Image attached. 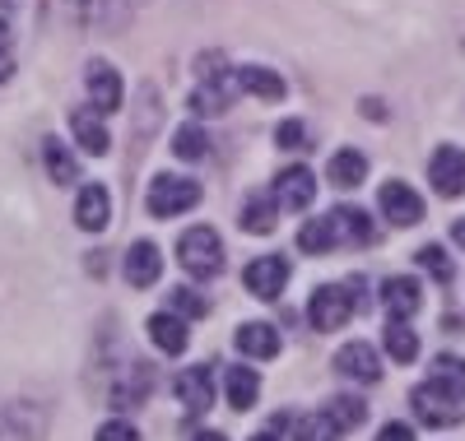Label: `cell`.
<instances>
[{
	"mask_svg": "<svg viewBox=\"0 0 465 441\" xmlns=\"http://www.w3.org/2000/svg\"><path fill=\"white\" fill-rule=\"evenodd\" d=\"M238 348L247 353V358H275L280 353V330L275 326H265V320H252V326H242L238 330Z\"/></svg>",
	"mask_w": 465,
	"mask_h": 441,
	"instance_id": "7402d4cb",
	"label": "cell"
},
{
	"mask_svg": "<svg viewBox=\"0 0 465 441\" xmlns=\"http://www.w3.org/2000/svg\"><path fill=\"white\" fill-rule=\"evenodd\" d=\"M159 274H163V251L149 242H131V251H126V279L135 289H149V284H159Z\"/></svg>",
	"mask_w": 465,
	"mask_h": 441,
	"instance_id": "e0dca14e",
	"label": "cell"
},
{
	"mask_svg": "<svg viewBox=\"0 0 465 441\" xmlns=\"http://www.w3.org/2000/svg\"><path fill=\"white\" fill-rule=\"evenodd\" d=\"M84 89H89L94 112H103V116L122 107V74H116V65H107V61H89V70H84Z\"/></svg>",
	"mask_w": 465,
	"mask_h": 441,
	"instance_id": "52a82bcc",
	"label": "cell"
},
{
	"mask_svg": "<svg viewBox=\"0 0 465 441\" xmlns=\"http://www.w3.org/2000/svg\"><path fill=\"white\" fill-rule=\"evenodd\" d=\"M149 339L159 344L163 353H186L191 335H186V320L177 311H153L149 316Z\"/></svg>",
	"mask_w": 465,
	"mask_h": 441,
	"instance_id": "ffe728a7",
	"label": "cell"
},
{
	"mask_svg": "<svg viewBox=\"0 0 465 441\" xmlns=\"http://www.w3.org/2000/svg\"><path fill=\"white\" fill-rule=\"evenodd\" d=\"M451 237H456V247H465V219H456V228H451Z\"/></svg>",
	"mask_w": 465,
	"mask_h": 441,
	"instance_id": "74e56055",
	"label": "cell"
},
{
	"mask_svg": "<svg viewBox=\"0 0 465 441\" xmlns=\"http://www.w3.org/2000/svg\"><path fill=\"white\" fill-rule=\"evenodd\" d=\"M70 135H74V144H80L84 153H94V158H103V153L112 149L107 122H103V112H94V107L70 112Z\"/></svg>",
	"mask_w": 465,
	"mask_h": 441,
	"instance_id": "7c38bea8",
	"label": "cell"
},
{
	"mask_svg": "<svg viewBox=\"0 0 465 441\" xmlns=\"http://www.w3.org/2000/svg\"><path fill=\"white\" fill-rule=\"evenodd\" d=\"M326 219H331V228H335V242H354V247L377 242L372 219H368L363 210H354V205H340V210H335V214H326Z\"/></svg>",
	"mask_w": 465,
	"mask_h": 441,
	"instance_id": "ac0fdd59",
	"label": "cell"
},
{
	"mask_svg": "<svg viewBox=\"0 0 465 441\" xmlns=\"http://www.w3.org/2000/svg\"><path fill=\"white\" fill-rule=\"evenodd\" d=\"M377 441H414V427H405V423H386V427L377 432Z\"/></svg>",
	"mask_w": 465,
	"mask_h": 441,
	"instance_id": "8d00e7d4",
	"label": "cell"
},
{
	"mask_svg": "<svg viewBox=\"0 0 465 441\" xmlns=\"http://www.w3.org/2000/svg\"><path fill=\"white\" fill-rule=\"evenodd\" d=\"M177 399L186 405V414H205L214 405V368L196 363V368L177 372Z\"/></svg>",
	"mask_w": 465,
	"mask_h": 441,
	"instance_id": "9c48e42d",
	"label": "cell"
},
{
	"mask_svg": "<svg viewBox=\"0 0 465 441\" xmlns=\"http://www.w3.org/2000/svg\"><path fill=\"white\" fill-rule=\"evenodd\" d=\"M168 298H173V311H177V316H205V311H210V302H205L196 289H173Z\"/></svg>",
	"mask_w": 465,
	"mask_h": 441,
	"instance_id": "d6a6232c",
	"label": "cell"
},
{
	"mask_svg": "<svg viewBox=\"0 0 465 441\" xmlns=\"http://www.w3.org/2000/svg\"><path fill=\"white\" fill-rule=\"evenodd\" d=\"M149 214L153 219H177L186 210H196L201 205V181H191V177H173V172H159L149 181Z\"/></svg>",
	"mask_w": 465,
	"mask_h": 441,
	"instance_id": "3957f363",
	"label": "cell"
},
{
	"mask_svg": "<svg viewBox=\"0 0 465 441\" xmlns=\"http://www.w3.org/2000/svg\"><path fill=\"white\" fill-rule=\"evenodd\" d=\"M386 353H391L396 363H414L419 358V335L405 326V320H391V326H386Z\"/></svg>",
	"mask_w": 465,
	"mask_h": 441,
	"instance_id": "83f0119b",
	"label": "cell"
},
{
	"mask_svg": "<svg viewBox=\"0 0 465 441\" xmlns=\"http://www.w3.org/2000/svg\"><path fill=\"white\" fill-rule=\"evenodd\" d=\"M377 205H381L386 223H396V228H414V223L423 219V200H419V191L405 186V181H386L381 195H377Z\"/></svg>",
	"mask_w": 465,
	"mask_h": 441,
	"instance_id": "5b68a950",
	"label": "cell"
},
{
	"mask_svg": "<svg viewBox=\"0 0 465 441\" xmlns=\"http://www.w3.org/2000/svg\"><path fill=\"white\" fill-rule=\"evenodd\" d=\"M410 409L419 423H429V427H456L460 423V409H456V399H447L438 386H419L410 395Z\"/></svg>",
	"mask_w": 465,
	"mask_h": 441,
	"instance_id": "ba28073f",
	"label": "cell"
},
{
	"mask_svg": "<svg viewBox=\"0 0 465 441\" xmlns=\"http://www.w3.org/2000/svg\"><path fill=\"white\" fill-rule=\"evenodd\" d=\"M359 284H363V279H349V284H322V289L312 293V307H307V320H312V330H322V335L340 330L344 320L363 307V302L354 298Z\"/></svg>",
	"mask_w": 465,
	"mask_h": 441,
	"instance_id": "6da1fadb",
	"label": "cell"
},
{
	"mask_svg": "<svg viewBox=\"0 0 465 441\" xmlns=\"http://www.w3.org/2000/svg\"><path fill=\"white\" fill-rule=\"evenodd\" d=\"M205 149H210V140H205L201 126H177V135H173V153H177V158H186V163H201Z\"/></svg>",
	"mask_w": 465,
	"mask_h": 441,
	"instance_id": "f546056e",
	"label": "cell"
},
{
	"mask_svg": "<svg viewBox=\"0 0 465 441\" xmlns=\"http://www.w3.org/2000/svg\"><path fill=\"white\" fill-rule=\"evenodd\" d=\"M94 441H140V432L126 423V418H112V423H103L98 427V436Z\"/></svg>",
	"mask_w": 465,
	"mask_h": 441,
	"instance_id": "836d02e7",
	"label": "cell"
},
{
	"mask_svg": "<svg viewBox=\"0 0 465 441\" xmlns=\"http://www.w3.org/2000/svg\"><path fill=\"white\" fill-rule=\"evenodd\" d=\"M298 247H302V251H331V247H340V242H335L331 219H312V223H302V228H298Z\"/></svg>",
	"mask_w": 465,
	"mask_h": 441,
	"instance_id": "4dcf8cb0",
	"label": "cell"
},
{
	"mask_svg": "<svg viewBox=\"0 0 465 441\" xmlns=\"http://www.w3.org/2000/svg\"><path fill=\"white\" fill-rule=\"evenodd\" d=\"M275 140H280L284 149H298V144H302V126H298V122H284V126L275 131Z\"/></svg>",
	"mask_w": 465,
	"mask_h": 441,
	"instance_id": "d590c367",
	"label": "cell"
},
{
	"mask_svg": "<svg viewBox=\"0 0 465 441\" xmlns=\"http://www.w3.org/2000/svg\"><path fill=\"white\" fill-rule=\"evenodd\" d=\"M43 427H47V418L33 405H5L0 409V441H37Z\"/></svg>",
	"mask_w": 465,
	"mask_h": 441,
	"instance_id": "9a60e30c",
	"label": "cell"
},
{
	"mask_svg": "<svg viewBox=\"0 0 465 441\" xmlns=\"http://www.w3.org/2000/svg\"><path fill=\"white\" fill-rule=\"evenodd\" d=\"M293 441H340V427L326 414H307V418H289Z\"/></svg>",
	"mask_w": 465,
	"mask_h": 441,
	"instance_id": "f1b7e54d",
	"label": "cell"
},
{
	"mask_svg": "<svg viewBox=\"0 0 465 441\" xmlns=\"http://www.w3.org/2000/svg\"><path fill=\"white\" fill-rule=\"evenodd\" d=\"M242 284H247V293H252V298L275 302V298H280V289L289 284V260H284V256H256V260L242 270Z\"/></svg>",
	"mask_w": 465,
	"mask_h": 441,
	"instance_id": "277c9868",
	"label": "cell"
},
{
	"mask_svg": "<svg viewBox=\"0 0 465 441\" xmlns=\"http://www.w3.org/2000/svg\"><path fill=\"white\" fill-rule=\"evenodd\" d=\"M419 265H423V270H429V274L438 279V284H447V279L456 274V270H451V256H447V251H442L438 242H433V247H423V251H419Z\"/></svg>",
	"mask_w": 465,
	"mask_h": 441,
	"instance_id": "1f68e13d",
	"label": "cell"
},
{
	"mask_svg": "<svg viewBox=\"0 0 465 441\" xmlns=\"http://www.w3.org/2000/svg\"><path fill=\"white\" fill-rule=\"evenodd\" d=\"M326 418L340 427V432H349V427H359L363 418H368V405L359 395H335L331 405H326Z\"/></svg>",
	"mask_w": 465,
	"mask_h": 441,
	"instance_id": "484cf974",
	"label": "cell"
},
{
	"mask_svg": "<svg viewBox=\"0 0 465 441\" xmlns=\"http://www.w3.org/2000/svg\"><path fill=\"white\" fill-rule=\"evenodd\" d=\"M275 200L284 210H307L317 200V177H312V168H302V163H293V168H284L280 177H275Z\"/></svg>",
	"mask_w": 465,
	"mask_h": 441,
	"instance_id": "30bf717a",
	"label": "cell"
},
{
	"mask_svg": "<svg viewBox=\"0 0 465 441\" xmlns=\"http://www.w3.org/2000/svg\"><path fill=\"white\" fill-rule=\"evenodd\" d=\"M256 399H261V377L252 368H228V405L238 414H247Z\"/></svg>",
	"mask_w": 465,
	"mask_h": 441,
	"instance_id": "d4e9b609",
	"label": "cell"
},
{
	"mask_svg": "<svg viewBox=\"0 0 465 441\" xmlns=\"http://www.w3.org/2000/svg\"><path fill=\"white\" fill-rule=\"evenodd\" d=\"M326 172H331V181L335 186H344V191H354V186H363V177H368V158L359 153V149H340L331 163H326Z\"/></svg>",
	"mask_w": 465,
	"mask_h": 441,
	"instance_id": "cb8c5ba5",
	"label": "cell"
},
{
	"mask_svg": "<svg viewBox=\"0 0 465 441\" xmlns=\"http://www.w3.org/2000/svg\"><path fill=\"white\" fill-rule=\"evenodd\" d=\"M429 181H433L438 195H447V200L465 195V149L442 144V149L429 158Z\"/></svg>",
	"mask_w": 465,
	"mask_h": 441,
	"instance_id": "8992f818",
	"label": "cell"
},
{
	"mask_svg": "<svg viewBox=\"0 0 465 441\" xmlns=\"http://www.w3.org/2000/svg\"><path fill=\"white\" fill-rule=\"evenodd\" d=\"M252 441H280L275 432H261V436H252Z\"/></svg>",
	"mask_w": 465,
	"mask_h": 441,
	"instance_id": "ab89813d",
	"label": "cell"
},
{
	"mask_svg": "<svg viewBox=\"0 0 465 441\" xmlns=\"http://www.w3.org/2000/svg\"><path fill=\"white\" fill-rule=\"evenodd\" d=\"M232 93H238V79H232L228 70H214V74H201V89L191 93V107H196L201 116H219V112H228V103H232Z\"/></svg>",
	"mask_w": 465,
	"mask_h": 441,
	"instance_id": "8fae6325",
	"label": "cell"
},
{
	"mask_svg": "<svg viewBox=\"0 0 465 441\" xmlns=\"http://www.w3.org/2000/svg\"><path fill=\"white\" fill-rule=\"evenodd\" d=\"M238 89H247V93H256L265 103H280L284 98V79L270 65H247V70H238Z\"/></svg>",
	"mask_w": 465,
	"mask_h": 441,
	"instance_id": "603a6c76",
	"label": "cell"
},
{
	"mask_svg": "<svg viewBox=\"0 0 465 441\" xmlns=\"http://www.w3.org/2000/svg\"><path fill=\"white\" fill-rule=\"evenodd\" d=\"M419 298H423V289H419V279H410V274H391L381 284V307L391 311V320H410L419 311Z\"/></svg>",
	"mask_w": 465,
	"mask_h": 441,
	"instance_id": "2e32d148",
	"label": "cell"
},
{
	"mask_svg": "<svg viewBox=\"0 0 465 441\" xmlns=\"http://www.w3.org/2000/svg\"><path fill=\"white\" fill-rule=\"evenodd\" d=\"M177 260L191 279H214L223 274V242L214 228H186L177 242Z\"/></svg>",
	"mask_w": 465,
	"mask_h": 441,
	"instance_id": "7a4b0ae2",
	"label": "cell"
},
{
	"mask_svg": "<svg viewBox=\"0 0 465 441\" xmlns=\"http://www.w3.org/2000/svg\"><path fill=\"white\" fill-rule=\"evenodd\" d=\"M196 441H228V436H223V432H201Z\"/></svg>",
	"mask_w": 465,
	"mask_h": 441,
	"instance_id": "f35d334b",
	"label": "cell"
},
{
	"mask_svg": "<svg viewBox=\"0 0 465 441\" xmlns=\"http://www.w3.org/2000/svg\"><path fill=\"white\" fill-rule=\"evenodd\" d=\"M429 386H438L447 399H465V358H456V353H438L433 358V381Z\"/></svg>",
	"mask_w": 465,
	"mask_h": 441,
	"instance_id": "44dd1931",
	"label": "cell"
},
{
	"mask_svg": "<svg viewBox=\"0 0 465 441\" xmlns=\"http://www.w3.org/2000/svg\"><path fill=\"white\" fill-rule=\"evenodd\" d=\"M43 158H47V172H52L56 186H65V181L80 177V163H74V153H65L61 140H47V144H43Z\"/></svg>",
	"mask_w": 465,
	"mask_h": 441,
	"instance_id": "4316f807",
	"label": "cell"
},
{
	"mask_svg": "<svg viewBox=\"0 0 465 441\" xmlns=\"http://www.w3.org/2000/svg\"><path fill=\"white\" fill-rule=\"evenodd\" d=\"M10 70H15V56H10V24H5V15H0V79H10Z\"/></svg>",
	"mask_w": 465,
	"mask_h": 441,
	"instance_id": "e575fe53",
	"label": "cell"
},
{
	"mask_svg": "<svg viewBox=\"0 0 465 441\" xmlns=\"http://www.w3.org/2000/svg\"><path fill=\"white\" fill-rule=\"evenodd\" d=\"M74 223H80L84 232H103L112 223V195H107V186L89 181L80 191V200H74Z\"/></svg>",
	"mask_w": 465,
	"mask_h": 441,
	"instance_id": "5bb4252c",
	"label": "cell"
},
{
	"mask_svg": "<svg viewBox=\"0 0 465 441\" xmlns=\"http://www.w3.org/2000/svg\"><path fill=\"white\" fill-rule=\"evenodd\" d=\"M335 372L349 377V381L372 386V381H381V358H377V348H368V344H344V348L335 353Z\"/></svg>",
	"mask_w": 465,
	"mask_h": 441,
	"instance_id": "4fadbf2b",
	"label": "cell"
},
{
	"mask_svg": "<svg viewBox=\"0 0 465 441\" xmlns=\"http://www.w3.org/2000/svg\"><path fill=\"white\" fill-rule=\"evenodd\" d=\"M275 223H280V200H275V191H252L247 205H242V228L256 232V237H265V232H275Z\"/></svg>",
	"mask_w": 465,
	"mask_h": 441,
	"instance_id": "d6986e66",
	"label": "cell"
}]
</instances>
